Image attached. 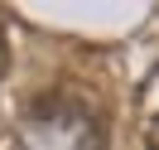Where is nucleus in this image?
Segmentation results:
<instances>
[{"mask_svg":"<svg viewBox=\"0 0 159 150\" xmlns=\"http://www.w3.org/2000/svg\"><path fill=\"white\" fill-rule=\"evenodd\" d=\"M34 136L43 150H101V126L87 107L53 102V111L34 116Z\"/></svg>","mask_w":159,"mask_h":150,"instance_id":"1","label":"nucleus"},{"mask_svg":"<svg viewBox=\"0 0 159 150\" xmlns=\"http://www.w3.org/2000/svg\"><path fill=\"white\" fill-rule=\"evenodd\" d=\"M5 68H10V49H5V29H0V78H5Z\"/></svg>","mask_w":159,"mask_h":150,"instance_id":"2","label":"nucleus"}]
</instances>
